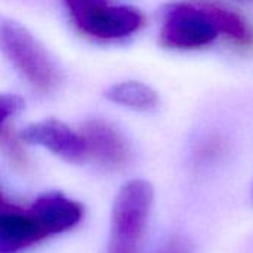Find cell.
Returning <instances> with one entry per match:
<instances>
[{
  "label": "cell",
  "mask_w": 253,
  "mask_h": 253,
  "mask_svg": "<svg viewBox=\"0 0 253 253\" xmlns=\"http://www.w3.org/2000/svg\"><path fill=\"white\" fill-rule=\"evenodd\" d=\"M0 52L39 90L50 92L61 83L55 61L19 22L0 19Z\"/></svg>",
  "instance_id": "cell-1"
},
{
  "label": "cell",
  "mask_w": 253,
  "mask_h": 253,
  "mask_svg": "<svg viewBox=\"0 0 253 253\" xmlns=\"http://www.w3.org/2000/svg\"><path fill=\"white\" fill-rule=\"evenodd\" d=\"M153 199V187L144 179H133L122 187L113 206L111 237L107 253H138Z\"/></svg>",
  "instance_id": "cell-2"
},
{
  "label": "cell",
  "mask_w": 253,
  "mask_h": 253,
  "mask_svg": "<svg viewBox=\"0 0 253 253\" xmlns=\"http://www.w3.org/2000/svg\"><path fill=\"white\" fill-rule=\"evenodd\" d=\"M219 31L203 1L168 3L162 10L160 43L169 49H197L211 44Z\"/></svg>",
  "instance_id": "cell-3"
},
{
  "label": "cell",
  "mask_w": 253,
  "mask_h": 253,
  "mask_svg": "<svg viewBox=\"0 0 253 253\" xmlns=\"http://www.w3.org/2000/svg\"><path fill=\"white\" fill-rule=\"evenodd\" d=\"M76 25L96 39H122L138 31L144 15L132 6H110L107 0H65Z\"/></svg>",
  "instance_id": "cell-4"
},
{
  "label": "cell",
  "mask_w": 253,
  "mask_h": 253,
  "mask_svg": "<svg viewBox=\"0 0 253 253\" xmlns=\"http://www.w3.org/2000/svg\"><path fill=\"white\" fill-rule=\"evenodd\" d=\"M21 139L28 144L42 145L71 163H82L87 157L83 136L55 119H47L27 126L21 132Z\"/></svg>",
  "instance_id": "cell-5"
},
{
  "label": "cell",
  "mask_w": 253,
  "mask_h": 253,
  "mask_svg": "<svg viewBox=\"0 0 253 253\" xmlns=\"http://www.w3.org/2000/svg\"><path fill=\"white\" fill-rule=\"evenodd\" d=\"M87 157L107 169H122L129 163L130 148L125 136L108 122L89 120L82 127Z\"/></svg>",
  "instance_id": "cell-6"
},
{
  "label": "cell",
  "mask_w": 253,
  "mask_h": 253,
  "mask_svg": "<svg viewBox=\"0 0 253 253\" xmlns=\"http://www.w3.org/2000/svg\"><path fill=\"white\" fill-rule=\"evenodd\" d=\"M30 212L37 218L49 237L73 228L82 219L83 208L61 193H47L36 199L30 206Z\"/></svg>",
  "instance_id": "cell-7"
},
{
  "label": "cell",
  "mask_w": 253,
  "mask_h": 253,
  "mask_svg": "<svg viewBox=\"0 0 253 253\" xmlns=\"http://www.w3.org/2000/svg\"><path fill=\"white\" fill-rule=\"evenodd\" d=\"M46 237V231L30 209L18 208L0 216V253L18 252Z\"/></svg>",
  "instance_id": "cell-8"
},
{
  "label": "cell",
  "mask_w": 253,
  "mask_h": 253,
  "mask_svg": "<svg viewBox=\"0 0 253 253\" xmlns=\"http://www.w3.org/2000/svg\"><path fill=\"white\" fill-rule=\"evenodd\" d=\"M203 4L206 6L209 15L212 16L219 34L228 37L230 40L242 46H248L252 43V28L240 13L215 1H203Z\"/></svg>",
  "instance_id": "cell-9"
},
{
  "label": "cell",
  "mask_w": 253,
  "mask_h": 253,
  "mask_svg": "<svg viewBox=\"0 0 253 253\" xmlns=\"http://www.w3.org/2000/svg\"><path fill=\"white\" fill-rule=\"evenodd\" d=\"M107 99L138 110V111H150L154 110L159 104V95L150 86L141 82H122L113 84L105 92Z\"/></svg>",
  "instance_id": "cell-10"
},
{
  "label": "cell",
  "mask_w": 253,
  "mask_h": 253,
  "mask_svg": "<svg viewBox=\"0 0 253 253\" xmlns=\"http://www.w3.org/2000/svg\"><path fill=\"white\" fill-rule=\"evenodd\" d=\"M0 148L16 168H21V169L27 168V163H28L27 156L18 138L13 133H10V130L7 129H0Z\"/></svg>",
  "instance_id": "cell-11"
},
{
  "label": "cell",
  "mask_w": 253,
  "mask_h": 253,
  "mask_svg": "<svg viewBox=\"0 0 253 253\" xmlns=\"http://www.w3.org/2000/svg\"><path fill=\"white\" fill-rule=\"evenodd\" d=\"M22 108H24L22 98L10 93H0V126L7 117L18 114Z\"/></svg>",
  "instance_id": "cell-12"
},
{
  "label": "cell",
  "mask_w": 253,
  "mask_h": 253,
  "mask_svg": "<svg viewBox=\"0 0 253 253\" xmlns=\"http://www.w3.org/2000/svg\"><path fill=\"white\" fill-rule=\"evenodd\" d=\"M222 151V142L219 139H209L202 144L197 150V160L199 162H211L216 159Z\"/></svg>",
  "instance_id": "cell-13"
},
{
  "label": "cell",
  "mask_w": 253,
  "mask_h": 253,
  "mask_svg": "<svg viewBox=\"0 0 253 253\" xmlns=\"http://www.w3.org/2000/svg\"><path fill=\"white\" fill-rule=\"evenodd\" d=\"M157 253H193V246L187 239H184L181 236H176V237L169 239L157 251Z\"/></svg>",
  "instance_id": "cell-14"
},
{
  "label": "cell",
  "mask_w": 253,
  "mask_h": 253,
  "mask_svg": "<svg viewBox=\"0 0 253 253\" xmlns=\"http://www.w3.org/2000/svg\"><path fill=\"white\" fill-rule=\"evenodd\" d=\"M16 209H18V206H15V205L9 203V202L3 197V194L0 193V216H1V215H4V213H7V212L16 211Z\"/></svg>",
  "instance_id": "cell-15"
}]
</instances>
